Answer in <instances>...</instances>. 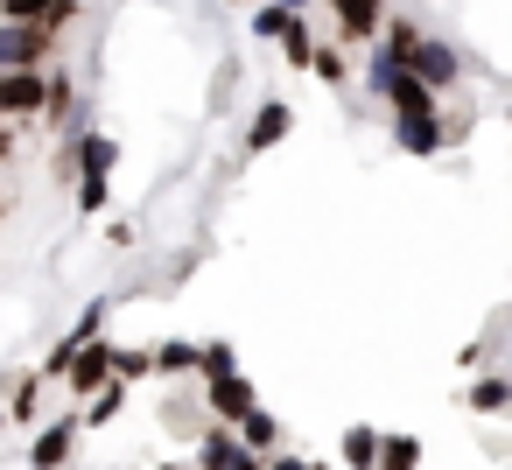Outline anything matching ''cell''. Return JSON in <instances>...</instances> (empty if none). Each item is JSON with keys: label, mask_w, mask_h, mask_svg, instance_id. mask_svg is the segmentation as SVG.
Returning <instances> with one entry per match:
<instances>
[{"label": "cell", "mask_w": 512, "mask_h": 470, "mask_svg": "<svg viewBox=\"0 0 512 470\" xmlns=\"http://www.w3.org/2000/svg\"><path fill=\"white\" fill-rule=\"evenodd\" d=\"M281 57H288V64H302V71H316V36H309V22H302V15H295V22H288V36H281Z\"/></svg>", "instance_id": "16"}, {"label": "cell", "mask_w": 512, "mask_h": 470, "mask_svg": "<svg viewBox=\"0 0 512 470\" xmlns=\"http://www.w3.org/2000/svg\"><path fill=\"white\" fill-rule=\"evenodd\" d=\"M316 78H323V85H344L351 71H344V57H337V50H316Z\"/></svg>", "instance_id": "24"}, {"label": "cell", "mask_w": 512, "mask_h": 470, "mask_svg": "<svg viewBox=\"0 0 512 470\" xmlns=\"http://www.w3.org/2000/svg\"><path fill=\"white\" fill-rule=\"evenodd\" d=\"M344 470H379V449H386V435L379 428H344Z\"/></svg>", "instance_id": "12"}, {"label": "cell", "mask_w": 512, "mask_h": 470, "mask_svg": "<svg viewBox=\"0 0 512 470\" xmlns=\"http://www.w3.org/2000/svg\"><path fill=\"white\" fill-rule=\"evenodd\" d=\"M204 379L218 386V379H239V351L218 337V344H204Z\"/></svg>", "instance_id": "21"}, {"label": "cell", "mask_w": 512, "mask_h": 470, "mask_svg": "<svg viewBox=\"0 0 512 470\" xmlns=\"http://www.w3.org/2000/svg\"><path fill=\"white\" fill-rule=\"evenodd\" d=\"M50 50H57L50 22H8V29H0V64H8V71H36Z\"/></svg>", "instance_id": "1"}, {"label": "cell", "mask_w": 512, "mask_h": 470, "mask_svg": "<svg viewBox=\"0 0 512 470\" xmlns=\"http://www.w3.org/2000/svg\"><path fill=\"white\" fill-rule=\"evenodd\" d=\"M155 372V351H120V379L134 386V379H148Z\"/></svg>", "instance_id": "23"}, {"label": "cell", "mask_w": 512, "mask_h": 470, "mask_svg": "<svg viewBox=\"0 0 512 470\" xmlns=\"http://www.w3.org/2000/svg\"><path fill=\"white\" fill-rule=\"evenodd\" d=\"M78 414H57L50 428H36V442H29V470H64L71 463V442H78Z\"/></svg>", "instance_id": "3"}, {"label": "cell", "mask_w": 512, "mask_h": 470, "mask_svg": "<svg viewBox=\"0 0 512 470\" xmlns=\"http://www.w3.org/2000/svg\"><path fill=\"white\" fill-rule=\"evenodd\" d=\"M106 197H113V169H85L78 176V211H106Z\"/></svg>", "instance_id": "19"}, {"label": "cell", "mask_w": 512, "mask_h": 470, "mask_svg": "<svg viewBox=\"0 0 512 470\" xmlns=\"http://www.w3.org/2000/svg\"><path fill=\"white\" fill-rule=\"evenodd\" d=\"M470 407H477V414H512V379H505V372H484V379L470 386Z\"/></svg>", "instance_id": "14"}, {"label": "cell", "mask_w": 512, "mask_h": 470, "mask_svg": "<svg viewBox=\"0 0 512 470\" xmlns=\"http://www.w3.org/2000/svg\"><path fill=\"white\" fill-rule=\"evenodd\" d=\"M414 78H421L428 92H449V85L463 78V57H456L449 43H421V57H414Z\"/></svg>", "instance_id": "5"}, {"label": "cell", "mask_w": 512, "mask_h": 470, "mask_svg": "<svg viewBox=\"0 0 512 470\" xmlns=\"http://www.w3.org/2000/svg\"><path fill=\"white\" fill-rule=\"evenodd\" d=\"M50 78L57 71H8V78H0V113H8L15 127L29 113H50Z\"/></svg>", "instance_id": "2"}, {"label": "cell", "mask_w": 512, "mask_h": 470, "mask_svg": "<svg viewBox=\"0 0 512 470\" xmlns=\"http://www.w3.org/2000/svg\"><path fill=\"white\" fill-rule=\"evenodd\" d=\"M0 15H8V22H50V29H64V22H78V0H0Z\"/></svg>", "instance_id": "8"}, {"label": "cell", "mask_w": 512, "mask_h": 470, "mask_svg": "<svg viewBox=\"0 0 512 470\" xmlns=\"http://www.w3.org/2000/svg\"><path fill=\"white\" fill-rule=\"evenodd\" d=\"M267 470H323V463H309V456H288V449H281V456H274Z\"/></svg>", "instance_id": "25"}, {"label": "cell", "mask_w": 512, "mask_h": 470, "mask_svg": "<svg viewBox=\"0 0 512 470\" xmlns=\"http://www.w3.org/2000/svg\"><path fill=\"white\" fill-rule=\"evenodd\" d=\"M393 141H400L407 155H442L456 134H449V127H442V113H435V120H393Z\"/></svg>", "instance_id": "6"}, {"label": "cell", "mask_w": 512, "mask_h": 470, "mask_svg": "<svg viewBox=\"0 0 512 470\" xmlns=\"http://www.w3.org/2000/svg\"><path fill=\"white\" fill-rule=\"evenodd\" d=\"M71 113H78V85L57 71V78H50V113H43V120H50L57 134H71Z\"/></svg>", "instance_id": "15"}, {"label": "cell", "mask_w": 512, "mask_h": 470, "mask_svg": "<svg viewBox=\"0 0 512 470\" xmlns=\"http://www.w3.org/2000/svg\"><path fill=\"white\" fill-rule=\"evenodd\" d=\"M162 470H169V463H162Z\"/></svg>", "instance_id": "27"}, {"label": "cell", "mask_w": 512, "mask_h": 470, "mask_svg": "<svg viewBox=\"0 0 512 470\" xmlns=\"http://www.w3.org/2000/svg\"><path fill=\"white\" fill-rule=\"evenodd\" d=\"M211 414H218L225 428H239L246 414H260V400H253V386H246V379H218V386H211Z\"/></svg>", "instance_id": "7"}, {"label": "cell", "mask_w": 512, "mask_h": 470, "mask_svg": "<svg viewBox=\"0 0 512 470\" xmlns=\"http://www.w3.org/2000/svg\"><path fill=\"white\" fill-rule=\"evenodd\" d=\"M120 407H127V379H113V386H106L99 400H85V414H78V421H85V428H106V421H113Z\"/></svg>", "instance_id": "18"}, {"label": "cell", "mask_w": 512, "mask_h": 470, "mask_svg": "<svg viewBox=\"0 0 512 470\" xmlns=\"http://www.w3.org/2000/svg\"><path fill=\"white\" fill-rule=\"evenodd\" d=\"M274 8H288V15H302V8H309V0H274Z\"/></svg>", "instance_id": "26"}, {"label": "cell", "mask_w": 512, "mask_h": 470, "mask_svg": "<svg viewBox=\"0 0 512 470\" xmlns=\"http://www.w3.org/2000/svg\"><path fill=\"white\" fill-rule=\"evenodd\" d=\"M288 127H295V113H288L281 99H267V106L253 113V127H246V148H253V155H267V148H274V141H281Z\"/></svg>", "instance_id": "9"}, {"label": "cell", "mask_w": 512, "mask_h": 470, "mask_svg": "<svg viewBox=\"0 0 512 470\" xmlns=\"http://www.w3.org/2000/svg\"><path fill=\"white\" fill-rule=\"evenodd\" d=\"M36 400H43V372L15 379V414H8V421H15V428H36V421H43V414H36Z\"/></svg>", "instance_id": "17"}, {"label": "cell", "mask_w": 512, "mask_h": 470, "mask_svg": "<svg viewBox=\"0 0 512 470\" xmlns=\"http://www.w3.org/2000/svg\"><path fill=\"white\" fill-rule=\"evenodd\" d=\"M344 43H379L386 36V0H330Z\"/></svg>", "instance_id": "4"}, {"label": "cell", "mask_w": 512, "mask_h": 470, "mask_svg": "<svg viewBox=\"0 0 512 470\" xmlns=\"http://www.w3.org/2000/svg\"><path fill=\"white\" fill-rule=\"evenodd\" d=\"M414 463H421V435H386L379 470H414Z\"/></svg>", "instance_id": "20"}, {"label": "cell", "mask_w": 512, "mask_h": 470, "mask_svg": "<svg viewBox=\"0 0 512 470\" xmlns=\"http://www.w3.org/2000/svg\"><path fill=\"white\" fill-rule=\"evenodd\" d=\"M155 372H162V379L204 372V344H190V337H169V344H155Z\"/></svg>", "instance_id": "11"}, {"label": "cell", "mask_w": 512, "mask_h": 470, "mask_svg": "<svg viewBox=\"0 0 512 470\" xmlns=\"http://www.w3.org/2000/svg\"><path fill=\"white\" fill-rule=\"evenodd\" d=\"M288 22H295V15H288V8H274V0H267V8L253 15V36H267V43H281V36H288Z\"/></svg>", "instance_id": "22"}, {"label": "cell", "mask_w": 512, "mask_h": 470, "mask_svg": "<svg viewBox=\"0 0 512 470\" xmlns=\"http://www.w3.org/2000/svg\"><path fill=\"white\" fill-rule=\"evenodd\" d=\"M421 43H428V36H421V29H414L407 15H393V22H386V36H379V50H386V57L400 64V71H414V57H421Z\"/></svg>", "instance_id": "10"}, {"label": "cell", "mask_w": 512, "mask_h": 470, "mask_svg": "<svg viewBox=\"0 0 512 470\" xmlns=\"http://www.w3.org/2000/svg\"><path fill=\"white\" fill-rule=\"evenodd\" d=\"M239 442H246L253 456H281V421H274V414H246V421H239Z\"/></svg>", "instance_id": "13"}]
</instances>
